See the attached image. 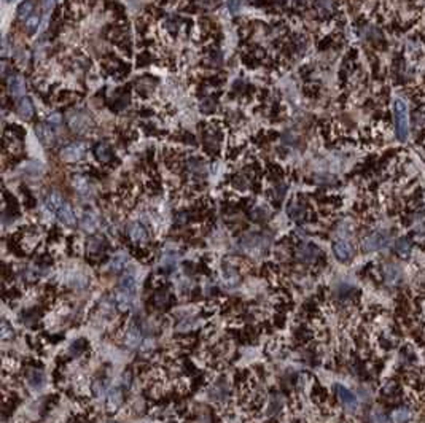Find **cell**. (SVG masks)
I'll list each match as a JSON object with an SVG mask.
<instances>
[{
  "instance_id": "obj_1",
  "label": "cell",
  "mask_w": 425,
  "mask_h": 423,
  "mask_svg": "<svg viewBox=\"0 0 425 423\" xmlns=\"http://www.w3.org/2000/svg\"><path fill=\"white\" fill-rule=\"evenodd\" d=\"M393 121L397 140L406 142L409 137V110L403 99H395L393 102Z\"/></svg>"
},
{
  "instance_id": "obj_2",
  "label": "cell",
  "mask_w": 425,
  "mask_h": 423,
  "mask_svg": "<svg viewBox=\"0 0 425 423\" xmlns=\"http://www.w3.org/2000/svg\"><path fill=\"white\" fill-rule=\"evenodd\" d=\"M268 247H269V239L266 237L264 234H260V232L245 234L239 239V249L248 256L258 258L263 255V253H266Z\"/></svg>"
},
{
  "instance_id": "obj_3",
  "label": "cell",
  "mask_w": 425,
  "mask_h": 423,
  "mask_svg": "<svg viewBox=\"0 0 425 423\" xmlns=\"http://www.w3.org/2000/svg\"><path fill=\"white\" fill-rule=\"evenodd\" d=\"M390 242V235L385 231H374V232H369L368 235L362 239L360 242V249L363 253H374V251H379L382 250L384 247L388 245Z\"/></svg>"
},
{
  "instance_id": "obj_4",
  "label": "cell",
  "mask_w": 425,
  "mask_h": 423,
  "mask_svg": "<svg viewBox=\"0 0 425 423\" xmlns=\"http://www.w3.org/2000/svg\"><path fill=\"white\" fill-rule=\"evenodd\" d=\"M67 124L70 126V129L77 132V134H84L93 128V119L86 113V112H70L67 113Z\"/></svg>"
},
{
  "instance_id": "obj_5",
  "label": "cell",
  "mask_w": 425,
  "mask_h": 423,
  "mask_svg": "<svg viewBox=\"0 0 425 423\" xmlns=\"http://www.w3.org/2000/svg\"><path fill=\"white\" fill-rule=\"evenodd\" d=\"M86 156V145L83 142L69 143L67 147L61 150V159L65 162H78Z\"/></svg>"
},
{
  "instance_id": "obj_6",
  "label": "cell",
  "mask_w": 425,
  "mask_h": 423,
  "mask_svg": "<svg viewBox=\"0 0 425 423\" xmlns=\"http://www.w3.org/2000/svg\"><path fill=\"white\" fill-rule=\"evenodd\" d=\"M322 251L319 247L314 244H301L298 249L295 250V256L303 264H314L320 258Z\"/></svg>"
},
{
  "instance_id": "obj_7",
  "label": "cell",
  "mask_w": 425,
  "mask_h": 423,
  "mask_svg": "<svg viewBox=\"0 0 425 423\" xmlns=\"http://www.w3.org/2000/svg\"><path fill=\"white\" fill-rule=\"evenodd\" d=\"M335 393L338 396L339 403L343 404L344 409H347L349 412H354V410H357L358 407V398L355 396L354 391H350L349 388H345L344 385L341 384H336L335 385Z\"/></svg>"
},
{
  "instance_id": "obj_8",
  "label": "cell",
  "mask_w": 425,
  "mask_h": 423,
  "mask_svg": "<svg viewBox=\"0 0 425 423\" xmlns=\"http://www.w3.org/2000/svg\"><path fill=\"white\" fill-rule=\"evenodd\" d=\"M333 253L338 258V261L347 263L354 258V245L347 239H338L333 242Z\"/></svg>"
},
{
  "instance_id": "obj_9",
  "label": "cell",
  "mask_w": 425,
  "mask_h": 423,
  "mask_svg": "<svg viewBox=\"0 0 425 423\" xmlns=\"http://www.w3.org/2000/svg\"><path fill=\"white\" fill-rule=\"evenodd\" d=\"M126 232L129 235V239L137 245H143L148 242V231L141 221H132L127 225Z\"/></svg>"
},
{
  "instance_id": "obj_10",
  "label": "cell",
  "mask_w": 425,
  "mask_h": 423,
  "mask_svg": "<svg viewBox=\"0 0 425 423\" xmlns=\"http://www.w3.org/2000/svg\"><path fill=\"white\" fill-rule=\"evenodd\" d=\"M123 342H124V346H127L129 348H139L143 342L142 331L134 325L127 326V328L123 331Z\"/></svg>"
},
{
  "instance_id": "obj_11",
  "label": "cell",
  "mask_w": 425,
  "mask_h": 423,
  "mask_svg": "<svg viewBox=\"0 0 425 423\" xmlns=\"http://www.w3.org/2000/svg\"><path fill=\"white\" fill-rule=\"evenodd\" d=\"M78 225H80V228L83 229L84 232H96L97 229H99L101 226V220L99 216H97L94 212L91 210H86L83 212V215L80 216V221H78Z\"/></svg>"
},
{
  "instance_id": "obj_12",
  "label": "cell",
  "mask_w": 425,
  "mask_h": 423,
  "mask_svg": "<svg viewBox=\"0 0 425 423\" xmlns=\"http://www.w3.org/2000/svg\"><path fill=\"white\" fill-rule=\"evenodd\" d=\"M46 382V377H45V372L41 369H37V367H30V369L26 372V384L30 390H40L43 388V385Z\"/></svg>"
},
{
  "instance_id": "obj_13",
  "label": "cell",
  "mask_w": 425,
  "mask_h": 423,
  "mask_svg": "<svg viewBox=\"0 0 425 423\" xmlns=\"http://www.w3.org/2000/svg\"><path fill=\"white\" fill-rule=\"evenodd\" d=\"M220 279H222L224 287L233 289L239 285L241 277H239V272L236 270L233 266H223L222 270H220Z\"/></svg>"
},
{
  "instance_id": "obj_14",
  "label": "cell",
  "mask_w": 425,
  "mask_h": 423,
  "mask_svg": "<svg viewBox=\"0 0 425 423\" xmlns=\"http://www.w3.org/2000/svg\"><path fill=\"white\" fill-rule=\"evenodd\" d=\"M54 215L58 216V220L62 223L64 226H74L77 223L75 212H74V209H72V205L69 202H64L62 205H61Z\"/></svg>"
},
{
  "instance_id": "obj_15",
  "label": "cell",
  "mask_w": 425,
  "mask_h": 423,
  "mask_svg": "<svg viewBox=\"0 0 425 423\" xmlns=\"http://www.w3.org/2000/svg\"><path fill=\"white\" fill-rule=\"evenodd\" d=\"M8 89L13 97H22L26 94V81L22 75H11L8 80Z\"/></svg>"
},
{
  "instance_id": "obj_16",
  "label": "cell",
  "mask_w": 425,
  "mask_h": 423,
  "mask_svg": "<svg viewBox=\"0 0 425 423\" xmlns=\"http://www.w3.org/2000/svg\"><path fill=\"white\" fill-rule=\"evenodd\" d=\"M210 396L214 401H224L226 398H229V385L224 379L218 380L217 384H214V386L210 388Z\"/></svg>"
},
{
  "instance_id": "obj_17",
  "label": "cell",
  "mask_w": 425,
  "mask_h": 423,
  "mask_svg": "<svg viewBox=\"0 0 425 423\" xmlns=\"http://www.w3.org/2000/svg\"><path fill=\"white\" fill-rule=\"evenodd\" d=\"M123 401H124L123 391H121V388H118V386H115V388H112L107 393V409L110 410V412H117L121 407V404H123Z\"/></svg>"
},
{
  "instance_id": "obj_18",
  "label": "cell",
  "mask_w": 425,
  "mask_h": 423,
  "mask_svg": "<svg viewBox=\"0 0 425 423\" xmlns=\"http://www.w3.org/2000/svg\"><path fill=\"white\" fill-rule=\"evenodd\" d=\"M35 132H37L41 143L45 145H53L54 140H56V132H54V128L51 124H39Z\"/></svg>"
},
{
  "instance_id": "obj_19",
  "label": "cell",
  "mask_w": 425,
  "mask_h": 423,
  "mask_svg": "<svg viewBox=\"0 0 425 423\" xmlns=\"http://www.w3.org/2000/svg\"><path fill=\"white\" fill-rule=\"evenodd\" d=\"M382 277H384L385 283H388V285H395L400 280V277H402V270H400L398 266L388 263L382 268Z\"/></svg>"
},
{
  "instance_id": "obj_20",
  "label": "cell",
  "mask_w": 425,
  "mask_h": 423,
  "mask_svg": "<svg viewBox=\"0 0 425 423\" xmlns=\"http://www.w3.org/2000/svg\"><path fill=\"white\" fill-rule=\"evenodd\" d=\"M120 291H124L131 296H136L137 293V279L132 274H124L121 277L120 280V285H118Z\"/></svg>"
},
{
  "instance_id": "obj_21",
  "label": "cell",
  "mask_w": 425,
  "mask_h": 423,
  "mask_svg": "<svg viewBox=\"0 0 425 423\" xmlns=\"http://www.w3.org/2000/svg\"><path fill=\"white\" fill-rule=\"evenodd\" d=\"M105 240L102 237H97V235H93V237H89L88 242H86V251L89 256H96V255H101L102 251L105 250Z\"/></svg>"
},
{
  "instance_id": "obj_22",
  "label": "cell",
  "mask_w": 425,
  "mask_h": 423,
  "mask_svg": "<svg viewBox=\"0 0 425 423\" xmlns=\"http://www.w3.org/2000/svg\"><path fill=\"white\" fill-rule=\"evenodd\" d=\"M64 202H65V201H64V197L61 196L59 192H56V191L48 192L46 197H45V207H46L48 210H50L51 213H56L58 209H59Z\"/></svg>"
},
{
  "instance_id": "obj_23",
  "label": "cell",
  "mask_w": 425,
  "mask_h": 423,
  "mask_svg": "<svg viewBox=\"0 0 425 423\" xmlns=\"http://www.w3.org/2000/svg\"><path fill=\"white\" fill-rule=\"evenodd\" d=\"M132 299H134V296L117 289V294H115V304H117L120 310H129L132 307Z\"/></svg>"
},
{
  "instance_id": "obj_24",
  "label": "cell",
  "mask_w": 425,
  "mask_h": 423,
  "mask_svg": "<svg viewBox=\"0 0 425 423\" xmlns=\"http://www.w3.org/2000/svg\"><path fill=\"white\" fill-rule=\"evenodd\" d=\"M94 153H96V158L99 159L101 162H108V161H112V158H113L112 148L108 147V143H105V142L97 143L96 148H94Z\"/></svg>"
},
{
  "instance_id": "obj_25",
  "label": "cell",
  "mask_w": 425,
  "mask_h": 423,
  "mask_svg": "<svg viewBox=\"0 0 425 423\" xmlns=\"http://www.w3.org/2000/svg\"><path fill=\"white\" fill-rule=\"evenodd\" d=\"M169 302H171V293H169L166 288L158 289L153 296V306L158 307V309H166V306H169Z\"/></svg>"
},
{
  "instance_id": "obj_26",
  "label": "cell",
  "mask_w": 425,
  "mask_h": 423,
  "mask_svg": "<svg viewBox=\"0 0 425 423\" xmlns=\"http://www.w3.org/2000/svg\"><path fill=\"white\" fill-rule=\"evenodd\" d=\"M18 113H20V116L22 119H30L34 116V105L32 102H30V99L22 97L20 100V104H18Z\"/></svg>"
},
{
  "instance_id": "obj_27",
  "label": "cell",
  "mask_w": 425,
  "mask_h": 423,
  "mask_svg": "<svg viewBox=\"0 0 425 423\" xmlns=\"http://www.w3.org/2000/svg\"><path fill=\"white\" fill-rule=\"evenodd\" d=\"M72 185H74L75 191H77V192H80L81 196L89 194V191H91V185H89L88 178H84L83 175H75L74 180H72Z\"/></svg>"
},
{
  "instance_id": "obj_28",
  "label": "cell",
  "mask_w": 425,
  "mask_h": 423,
  "mask_svg": "<svg viewBox=\"0 0 425 423\" xmlns=\"http://www.w3.org/2000/svg\"><path fill=\"white\" fill-rule=\"evenodd\" d=\"M395 253L403 259L409 258V255H411V242L406 237H400L395 242Z\"/></svg>"
},
{
  "instance_id": "obj_29",
  "label": "cell",
  "mask_w": 425,
  "mask_h": 423,
  "mask_svg": "<svg viewBox=\"0 0 425 423\" xmlns=\"http://www.w3.org/2000/svg\"><path fill=\"white\" fill-rule=\"evenodd\" d=\"M288 215H290V218H293L295 221H301V220H304V216H306V209L303 207L300 202H291L288 205Z\"/></svg>"
},
{
  "instance_id": "obj_30",
  "label": "cell",
  "mask_w": 425,
  "mask_h": 423,
  "mask_svg": "<svg viewBox=\"0 0 425 423\" xmlns=\"http://www.w3.org/2000/svg\"><path fill=\"white\" fill-rule=\"evenodd\" d=\"M411 410L408 407H398L392 412V420L393 423H408L411 420Z\"/></svg>"
},
{
  "instance_id": "obj_31",
  "label": "cell",
  "mask_w": 425,
  "mask_h": 423,
  "mask_svg": "<svg viewBox=\"0 0 425 423\" xmlns=\"http://www.w3.org/2000/svg\"><path fill=\"white\" fill-rule=\"evenodd\" d=\"M127 261H129V258H127L124 253H118V255H115L112 259H110V269L113 272H120L126 268Z\"/></svg>"
},
{
  "instance_id": "obj_32",
  "label": "cell",
  "mask_w": 425,
  "mask_h": 423,
  "mask_svg": "<svg viewBox=\"0 0 425 423\" xmlns=\"http://www.w3.org/2000/svg\"><path fill=\"white\" fill-rule=\"evenodd\" d=\"M91 391H93L94 398H97V400H101V398H105L107 396V385H105V380L102 379H97L93 382V385H91Z\"/></svg>"
},
{
  "instance_id": "obj_33",
  "label": "cell",
  "mask_w": 425,
  "mask_h": 423,
  "mask_svg": "<svg viewBox=\"0 0 425 423\" xmlns=\"http://www.w3.org/2000/svg\"><path fill=\"white\" fill-rule=\"evenodd\" d=\"M34 15V2L32 0H24V2L18 7V16L20 19L26 21L29 16Z\"/></svg>"
},
{
  "instance_id": "obj_34",
  "label": "cell",
  "mask_w": 425,
  "mask_h": 423,
  "mask_svg": "<svg viewBox=\"0 0 425 423\" xmlns=\"http://www.w3.org/2000/svg\"><path fill=\"white\" fill-rule=\"evenodd\" d=\"M39 24H40V16L39 15H32L29 16L26 21H24V30L27 34H35L39 30Z\"/></svg>"
},
{
  "instance_id": "obj_35",
  "label": "cell",
  "mask_w": 425,
  "mask_h": 423,
  "mask_svg": "<svg viewBox=\"0 0 425 423\" xmlns=\"http://www.w3.org/2000/svg\"><path fill=\"white\" fill-rule=\"evenodd\" d=\"M371 422L373 423H390V420H388V417L382 412V410H379V409H376V410H373V414H371Z\"/></svg>"
},
{
  "instance_id": "obj_36",
  "label": "cell",
  "mask_w": 425,
  "mask_h": 423,
  "mask_svg": "<svg viewBox=\"0 0 425 423\" xmlns=\"http://www.w3.org/2000/svg\"><path fill=\"white\" fill-rule=\"evenodd\" d=\"M13 337H15V329L10 328L7 322H3L2 323V339L10 341V339H13Z\"/></svg>"
},
{
  "instance_id": "obj_37",
  "label": "cell",
  "mask_w": 425,
  "mask_h": 423,
  "mask_svg": "<svg viewBox=\"0 0 425 423\" xmlns=\"http://www.w3.org/2000/svg\"><path fill=\"white\" fill-rule=\"evenodd\" d=\"M317 8L324 13H328L333 10V0H319L317 2Z\"/></svg>"
},
{
  "instance_id": "obj_38",
  "label": "cell",
  "mask_w": 425,
  "mask_h": 423,
  "mask_svg": "<svg viewBox=\"0 0 425 423\" xmlns=\"http://www.w3.org/2000/svg\"><path fill=\"white\" fill-rule=\"evenodd\" d=\"M58 3V0H41V8L45 11V16L48 18V15L51 13V10L54 8V5Z\"/></svg>"
},
{
  "instance_id": "obj_39",
  "label": "cell",
  "mask_w": 425,
  "mask_h": 423,
  "mask_svg": "<svg viewBox=\"0 0 425 423\" xmlns=\"http://www.w3.org/2000/svg\"><path fill=\"white\" fill-rule=\"evenodd\" d=\"M242 2L244 0H228V8L231 13H238V11L242 8Z\"/></svg>"
},
{
  "instance_id": "obj_40",
  "label": "cell",
  "mask_w": 425,
  "mask_h": 423,
  "mask_svg": "<svg viewBox=\"0 0 425 423\" xmlns=\"http://www.w3.org/2000/svg\"><path fill=\"white\" fill-rule=\"evenodd\" d=\"M61 123H62V118H61L59 113H53L50 118H48V124H51L53 128H58V126H61Z\"/></svg>"
},
{
  "instance_id": "obj_41",
  "label": "cell",
  "mask_w": 425,
  "mask_h": 423,
  "mask_svg": "<svg viewBox=\"0 0 425 423\" xmlns=\"http://www.w3.org/2000/svg\"><path fill=\"white\" fill-rule=\"evenodd\" d=\"M190 169H193V172H199L201 175L205 173V167H204L202 162H199V161H193V164H190Z\"/></svg>"
},
{
  "instance_id": "obj_42",
  "label": "cell",
  "mask_w": 425,
  "mask_h": 423,
  "mask_svg": "<svg viewBox=\"0 0 425 423\" xmlns=\"http://www.w3.org/2000/svg\"><path fill=\"white\" fill-rule=\"evenodd\" d=\"M108 423H118V422H108Z\"/></svg>"
},
{
  "instance_id": "obj_43",
  "label": "cell",
  "mask_w": 425,
  "mask_h": 423,
  "mask_svg": "<svg viewBox=\"0 0 425 423\" xmlns=\"http://www.w3.org/2000/svg\"><path fill=\"white\" fill-rule=\"evenodd\" d=\"M5 2H11V0H5Z\"/></svg>"
}]
</instances>
